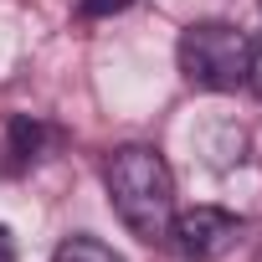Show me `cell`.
Listing matches in <instances>:
<instances>
[{
    "mask_svg": "<svg viewBox=\"0 0 262 262\" xmlns=\"http://www.w3.org/2000/svg\"><path fill=\"white\" fill-rule=\"evenodd\" d=\"M52 262H123L108 242H98V236H67L57 252H52Z\"/></svg>",
    "mask_w": 262,
    "mask_h": 262,
    "instance_id": "5b68a950",
    "label": "cell"
},
{
    "mask_svg": "<svg viewBox=\"0 0 262 262\" xmlns=\"http://www.w3.org/2000/svg\"><path fill=\"white\" fill-rule=\"evenodd\" d=\"M247 57H252V36L236 31L231 21H195L180 31L175 47L185 82L206 93H236L247 82Z\"/></svg>",
    "mask_w": 262,
    "mask_h": 262,
    "instance_id": "7a4b0ae2",
    "label": "cell"
},
{
    "mask_svg": "<svg viewBox=\"0 0 262 262\" xmlns=\"http://www.w3.org/2000/svg\"><path fill=\"white\" fill-rule=\"evenodd\" d=\"M0 262H16V242H11V226H0Z\"/></svg>",
    "mask_w": 262,
    "mask_h": 262,
    "instance_id": "ba28073f",
    "label": "cell"
},
{
    "mask_svg": "<svg viewBox=\"0 0 262 262\" xmlns=\"http://www.w3.org/2000/svg\"><path fill=\"white\" fill-rule=\"evenodd\" d=\"M247 88L262 98V36L252 41V57H247Z\"/></svg>",
    "mask_w": 262,
    "mask_h": 262,
    "instance_id": "52a82bcc",
    "label": "cell"
},
{
    "mask_svg": "<svg viewBox=\"0 0 262 262\" xmlns=\"http://www.w3.org/2000/svg\"><path fill=\"white\" fill-rule=\"evenodd\" d=\"M103 185L108 201L118 211V221L134 231L139 242H170V221H175V175L165 165L160 149L149 144H123L108 155L103 165Z\"/></svg>",
    "mask_w": 262,
    "mask_h": 262,
    "instance_id": "6da1fadb",
    "label": "cell"
},
{
    "mask_svg": "<svg viewBox=\"0 0 262 262\" xmlns=\"http://www.w3.org/2000/svg\"><path fill=\"white\" fill-rule=\"evenodd\" d=\"M242 231H247V221L231 216V211H221V206L175 211V221H170V242L180 247L185 262H216V257H226L242 242Z\"/></svg>",
    "mask_w": 262,
    "mask_h": 262,
    "instance_id": "3957f363",
    "label": "cell"
},
{
    "mask_svg": "<svg viewBox=\"0 0 262 262\" xmlns=\"http://www.w3.org/2000/svg\"><path fill=\"white\" fill-rule=\"evenodd\" d=\"M123 6H128V0H82L77 16H82V21H93V16H118Z\"/></svg>",
    "mask_w": 262,
    "mask_h": 262,
    "instance_id": "8992f818",
    "label": "cell"
},
{
    "mask_svg": "<svg viewBox=\"0 0 262 262\" xmlns=\"http://www.w3.org/2000/svg\"><path fill=\"white\" fill-rule=\"evenodd\" d=\"M47 139H52V128H47L41 118L16 113V118L6 123V155H11V165H16V170L36 165V160H41V149H47Z\"/></svg>",
    "mask_w": 262,
    "mask_h": 262,
    "instance_id": "277c9868",
    "label": "cell"
}]
</instances>
